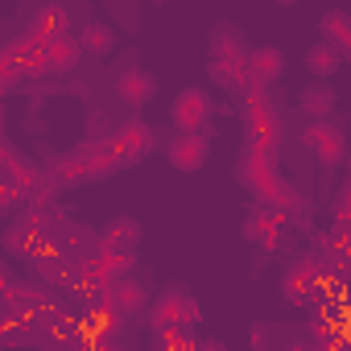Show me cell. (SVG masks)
Wrapping results in <instances>:
<instances>
[{
    "label": "cell",
    "mask_w": 351,
    "mask_h": 351,
    "mask_svg": "<svg viewBox=\"0 0 351 351\" xmlns=\"http://www.w3.org/2000/svg\"><path fill=\"white\" fill-rule=\"evenodd\" d=\"M83 21H87L83 0H29L25 13H21V29L42 38V42L46 38H62V34H71Z\"/></svg>",
    "instance_id": "cell-1"
},
{
    "label": "cell",
    "mask_w": 351,
    "mask_h": 351,
    "mask_svg": "<svg viewBox=\"0 0 351 351\" xmlns=\"http://www.w3.org/2000/svg\"><path fill=\"white\" fill-rule=\"evenodd\" d=\"M273 149H277V145H269V149H244V157H240V165H236L240 182L252 191V199H256V203H273V199H277V191L285 186Z\"/></svg>",
    "instance_id": "cell-2"
},
{
    "label": "cell",
    "mask_w": 351,
    "mask_h": 351,
    "mask_svg": "<svg viewBox=\"0 0 351 351\" xmlns=\"http://www.w3.org/2000/svg\"><path fill=\"white\" fill-rule=\"evenodd\" d=\"M302 149H306L310 157H318V165L335 169V165H343V157H347V128H343L335 116L310 120V124L302 128Z\"/></svg>",
    "instance_id": "cell-3"
},
{
    "label": "cell",
    "mask_w": 351,
    "mask_h": 351,
    "mask_svg": "<svg viewBox=\"0 0 351 351\" xmlns=\"http://www.w3.org/2000/svg\"><path fill=\"white\" fill-rule=\"evenodd\" d=\"M165 157L173 169H182V173H195L207 165L211 157V132L203 128H173V136L165 141Z\"/></svg>",
    "instance_id": "cell-4"
},
{
    "label": "cell",
    "mask_w": 351,
    "mask_h": 351,
    "mask_svg": "<svg viewBox=\"0 0 351 351\" xmlns=\"http://www.w3.org/2000/svg\"><path fill=\"white\" fill-rule=\"evenodd\" d=\"M199 302L186 285H169L153 298V326H195Z\"/></svg>",
    "instance_id": "cell-5"
},
{
    "label": "cell",
    "mask_w": 351,
    "mask_h": 351,
    "mask_svg": "<svg viewBox=\"0 0 351 351\" xmlns=\"http://www.w3.org/2000/svg\"><path fill=\"white\" fill-rule=\"evenodd\" d=\"M211 116H215V99L203 87H186L182 95H173V104H169L173 128H203V132H211Z\"/></svg>",
    "instance_id": "cell-6"
},
{
    "label": "cell",
    "mask_w": 351,
    "mask_h": 351,
    "mask_svg": "<svg viewBox=\"0 0 351 351\" xmlns=\"http://www.w3.org/2000/svg\"><path fill=\"white\" fill-rule=\"evenodd\" d=\"M318 289H322V281H318V256H314V252L298 256V261L281 273V298L293 302V306H306Z\"/></svg>",
    "instance_id": "cell-7"
},
{
    "label": "cell",
    "mask_w": 351,
    "mask_h": 351,
    "mask_svg": "<svg viewBox=\"0 0 351 351\" xmlns=\"http://www.w3.org/2000/svg\"><path fill=\"white\" fill-rule=\"evenodd\" d=\"M153 91H157V79H153V71H145V66H136L132 58L116 71V95H120V104H128V108H141V104H149L153 99Z\"/></svg>",
    "instance_id": "cell-8"
},
{
    "label": "cell",
    "mask_w": 351,
    "mask_h": 351,
    "mask_svg": "<svg viewBox=\"0 0 351 351\" xmlns=\"http://www.w3.org/2000/svg\"><path fill=\"white\" fill-rule=\"evenodd\" d=\"M54 240H58V252H62V256L83 261V265H87V256L99 248V232H91V228H83V223H75V219H66Z\"/></svg>",
    "instance_id": "cell-9"
},
{
    "label": "cell",
    "mask_w": 351,
    "mask_h": 351,
    "mask_svg": "<svg viewBox=\"0 0 351 351\" xmlns=\"http://www.w3.org/2000/svg\"><path fill=\"white\" fill-rule=\"evenodd\" d=\"M71 38H75V46H79L87 58H108V54L116 50V29L104 25V21H91V17H87Z\"/></svg>",
    "instance_id": "cell-10"
},
{
    "label": "cell",
    "mask_w": 351,
    "mask_h": 351,
    "mask_svg": "<svg viewBox=\"0 0 351 351\" xmlns=\"http://www.w3.org/2000/svg\"><path fill=\"white\" fill-rule=\"evenodd\" d=\"M244 66H248V79H252V83L273 87V83L285 75V54H281L277 46H261V50H248V54H244Z\"/></svg>",
    "instance_id": "cell-11"
},
{
    "label": "cell",
    "mask_w": 351,
    "mask_h": 351,
    "mask_svg": "<svg viewBox=\"0 0 351 351\" xmlns=\"http://www.w3.org/2000/svg\"><path fill=\"white\" fill-rule=\"evenodd\" d=\"M116 145H120V153H124V165H132V161H141L145 153H153V145H157V132H153L145 120H128V124H120V132H116Z\"/></svg>",
    "instance_id": "cell-12"
},
{
    "label": "cell",
    "mask_w": 351,
    "mask_h": 351,
    "mask_svg": "<svg viewBox=\"0 0 351 351\" xmlns=\"http://www.w3.org/2000/svg\"><path fill=\"white\" fill-rule=\"evenodd\" d=\"M318 29H322V42H326L339 58L351 54V17H347L343 9H330V13L318 21Z\"/></svg>",
    "instance_id": "cell-13"
},
{
    "label": "cell",
    "mask_w": 351,
    "mask_h": 351,
    "mask_svg": "<svg viewBox=\"0 0 351 351\" xmlns=\"http://www.w3.org/2000/svg\"><path fill=\"white\" fill-rule=\"evenodd\" d=\"M79 58H83V50L75 46V38H71V34H62V38H46V71L66 75V71H75V66H79Z\"/></svg>",
    "instance_id": "cell-14"
},
{
    "label": "cell",
    "mask_w": 351,
    "mask_h": 351,
    "mask_svg": "<svg viewBox=\"0 0 351 351\" xmlns=\"http://www.w3.org/2000/svg\"><path fill=\"white\" fill-rule=\"evenodd\" d=\"M207 75H211V83H219V87H228V91H244L252 79H248V66H244V58H211V66H207Z\"/></svg>",
    "instance_id": "cell-15"
},
{
    "label": "cell",
    "mask_w": 351,
    "mask_h": 351,
    "mask_svg": "<svg viewBox=\"0 0 351 351\" xmlns=\"http://www.w3.org/2000/svg\"><path fill=\"white\" fill-rule=\"evenodd\" d=\"M298 112H302L306 120L335 116V87H326L322 79H318V83H310V87L302 91V99H298Z\"/></svg>",
    "instance_id": "cell-16"
},
{
    "label": "cell",
    "mask_w": 351,
    "mask_h": 351,
    "mask_svg": "<svg viewBox=\"0 0 351 351\" xmlns=\"http://www.w3.org/2000/svg\"><path fill=\"white\" fill-rule=\"evenodd\" d=\"M244 54H248L244 34H240L236 25L219 21V25L211 29V58H244Z\"/></svg>",
    "instance_id": "cell-17"
},
{
    "label": "cell",
    "mask_w": 351,
    "mask_h": 351,
    "mask_svg": "<svg viewBox=\"0 0 351 351\" xmlns=\"http://www.w3.org/2000/svg\"><path fill=\"white\" fill-rule=\"evenodd\" d=\"M99 244L104 248H116V252H132L136 244H141V228H136V219H112L104 232H99Z\"/></svg>",
    "instance_id": "cell-18"
},
{
    "label": "cell",
    "mask_w": 351,
    "mask_h": 351,
    "mask_svg": "<svg viewBox=\"0 0 351 351\" xmlns=\"http://www.w3.org/2000/svg\"><path fill=\"white\" fill-rule=\"evenodd\" d=\"M5 252H13V256H29L34 252V244H38V232H34V223H29V215L25 219H13V228L5 232Z\"/></svg>",
    "instance_id": "cell-19"
},
{
    "label": "cell",
    "mask_w": 351,
    "mask_h": 351,
    "mask_svg": "<svg viewBox=\"0 0 351 351\" xmlns=\"http://www.w3.org/2000/svg\"><path fill=\"white\" fill-rule=\"evenodd\" d=\"M339 62H343V58H339L326 42H318V46H310V50H306V71H310L314 79H330V75L339 71Z\"/></svg>",
    "instance_id": "cell-20"
},
{
    "label": "cell",
    "mask_w": 351,
    "mask_h": 351,
    "mask_svg": "<svg viewBox=\"0 0 351 351\" xmlns=\"http://www.w3.org/2000/svg\"><path fill=\"white\" fill-rule=\"evenodd\" d=\"M108 9H112V17H116L124 29L136 25V0H108Z\"/></svg>",
    "instance_id": "cell-21"
},
{
    "label": "cell",
    "mask_w": 351,
    "mask_h": 351,
    "mask_svg": "<svg viewBox=\"0 0 351 351\" xmlns=\"http://www.w3.org/2000/svg\"><path fill=\"white\" fill-rule=\"evenodd\" d=\"M13 207H21V195H17V186L0 173V211H13Z\"/></svg>",
    "instance_id": "cell-22"
},
{
    "label": "cell",
    "mask_w": 351,
    "mask_h": 351,
    "mask_svg": "<svg viewBox=\"0 0 351 351\" xmlns=\"http://www.w3.org/2000/svg\"><path fill=\"white\" fill-rule=\"evenodd\" d=\"M347 207H351V182L339 186V195H335V203H330V219H347Z\"/></svg>",
    "instance_id": "cell-23"
},
{
    "label": "cell",
    "mask_w": 351,
    "mask_h": 351,
    "mask_svg": "<svg viewBox=\"0 0 351 351\" xmlns=\"http://www.w3.org/2000/svg\"><path fill=\"white\" fill-rule=\"evenodd\" d=\"M9 277H13V269H9V265H5V261H0V285H5V281H9Z\"/></svg>",
    "instance_id": "cell-24"
},
{
    "label": "cell",
    "mask_w": 351,
    "mask_h": 351,
    "mask_svg": "<svg viewBox=\"0 0 351 351\" xmlns=\"http://www.w3.org/2000/svg\"><path fill=\"white\" fill-rule=\"evenodd\" d=\"M273 5H285V9H289V5H298V0H273Z\"/></svg>",
    "instance_id": "cell-25"
},
{
    "label": "cell",
    "mask_w": 351,
    "mask_h": 351,
    "mask_svg": "<svg viewBox=\"0 0 351 351\" xmlns=\"http://www.w3.org/2000/svg\"><path fill=\"white\" fill-rule=\"evenodd\" d=\"M0 343H5V318H0Z\"/></svg>",
    "instance_id": "cell-26"
},
{
    "label": "cell",
    "mask_w": 351,
    "mask_h": 351,
    "mask_svg": "<svg viewBox=\"0 0 351 351\" xmlns=\"http://www.w3.org/2000/svg\"><path fill=\"white\" fill-rule=\"evenodd\" d=\"M5 91H9V87H5V79H0V95H5Z\"/></svg>",
    "instance_id": "cell-27"
},
{
    "label": "cell",
    "mask_w": 351,
    "mask_h": 351,
    "mask_svg": "<svg viewBox=\"0 0 351 351\" xmlns=\"http://www.w3.org/2000/svg\"><path fill=\"white\" fill-rule=\"evenodd\" d=\"M153 5H165V0H153Z\"/></svg>",
    "instance_id": "cell-28"
}]
</instances>
